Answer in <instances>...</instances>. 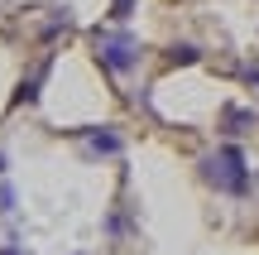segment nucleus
Wrapping results in <instances>:
<instances>
[{"label":"nucleus","instance_id":"nucleus-1","mask_svg":"<svg viewBox=\"0 0 259 255\" xmlns=\"http://www.w3.org/2000/svg\"><path fill=\"white\" fill-rule=\"evenodd\" d=\"M202 169H206V178H211L216 188H226V193H245V188H250V173H245V154L235 150V144H226L221 154H211Z\"/></svg>","mask_w":259,"mask_h":255},{"label":"nucleus","instance_id":"nucleus-2","mask_svg":"<svg viewBox=\"0 0 259 255\" xmlns=\"http://www.w3.org/2000/svg\"><path fill=\"white\" fill-rule=\"evenodd\" d=\"M96 53L111 72H135L139 67V44L130 34H96Z\"/></svg>","mask_w":259,"mask_h":255},{"label":"nucleus","instance_id":"nucleus-3","mask_svg":"<svg viewBox=\"0 0 259 255\" xmlns=\"http://www.w3.org/2000/svg\"><path fill=\"white\" fill-rule=\"evenodd\" d=\"M87 144H92V154H115V150H120V140H115V135H92Z\"/></svg>","mask_w":259,"mask_h":255},{"label":"nucleus","instance_id":"nucleus-4","mask_svg":"<svg viewBox=\"0 0 259 255\" xmlns=\"http://www.w3.org/2000/svg\"><path fill=\"white\" fill-rule=\"evenodd\" d=\"M0 212H15V188H10V183L0 188Z\"/></svg>","mask_w":259,"mask_h":255}]
</instances>
